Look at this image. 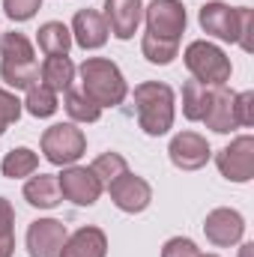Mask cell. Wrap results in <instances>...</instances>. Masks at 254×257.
I'll list each match as a JSON object with an SVG mask.
<instances>
[{"label":"cell","instance_id":"8992f818","mask_svg":"<svg viewBox=\"0 0 254 257\" xmlns=\"http://www.w3.org/2000/svg\"><path fill=\"white\" fill-rule=\"evenodd\" d=\"M84 150H87L84 132L72 123H57L42 135V153L51 165H72L84 156Z\"/></svg>","mask_w":254,"mask_h":257},{"label":"cell","instance_id":"5bb4252c","mask_svg":"<svg viewBox=\"0 0 254 257\" xmlns=\"http://www.w3.org/2000/svg\"><path fill=\"white\" fill-rule=\"evenodd\" d=\"M171 162L177 165V168H183V171H197V168H203L206 165V159H209V144L197 135V132H183V135H177L174 141H171Z\"/></svg>","mask_w":254,"mask_h":257},{"label":"cell","instance_id":"d6986e66","mask_svg":"<svg viewBox=\"0 0 254 257\" xmlns=\"http://www.w3.org/2000/svg\"><path fill=\"white\" fill-rule=\"evenodd\" d=\"M39 75H42V84H45L48 90L63 93V90L72 87V81H75V66H72V60H69L66 54H51V57L42 63Z\"/></svg>","mask_w":254,"mask_h":257},{"label":"cell","instance_id":"9c48e42d","mask_svg":"<svg viewBox=\"0 0 254 257\" xmlns=\"http://www.w3.org/2000/svg\"><path fill=\"white\" fill-rule=\"evenodd\" d=\"M66 242V224L57 218H39L27 230V251L30 257H60Z\"/></svg>","mask_w":254,"mask_h":257},{"label":"cell","instance_id":"f546056e","mask_svg":"<svg viewBox=\"0 0 254 257\" xmlns=\"http://www.w3.org/2000/svg\"><path fill=\"white\" fill-rule=\"evenodd\" d=\"M251 102H254L251 93H239V96L233 99V111H236V123H239V126H251L254 123Z\"/></svg>","mask_w":254,"mask_h":257},{"label":"cell","instance_id":"484cf974","mask_svg":"<svg viewBox=\"0 0 254 257\" xmlns=\"http://www.w3.org/2000/svg\"><path fill=\"white\" fill-rule=\"evenodd\" d=\"M27 111L33 114V117H51L54 111H57V96H54V90H48L45 84H36V87H30L27 90Z\"/></svg>","mask_w":254,"mask_h":257},{"label":"cell","instance_id":"ba28073f","mask_svg":"<svg viewBox=\"0 0 254 257\" xmlns=\"http://www.w3.org/2000/svg\"><path fill=\"white\" fill-rule=\"evenodd\" d=\"M218 171L233 183H248L254 177V138L242 135L218 153Z\"/></svg>","mask_w":254,"mask_h":257},{"label":"cell","instance_id":"44dd1931","mask_svg":"<svg viewBox=\"0 0 254 257\" xmlns=\"http://www.w3.org/2000/svg\"><path fill=\"white\" fill-rule=\"evenodd\" d=\"M72 45V30L60 21H48L39 27V48L51 57V54H66Z\"/></svg>","mask_w":254,"mask_h":257},{"label":"cell","instance_id":"ffe728a7","mask_svg":"<svg viewBox=\"0 0 254 257\" xmlns=\"http://www.w3.org/2000/svg\"><path fill=\"white\" fill-rule=\"evenodd\" d=\"M212 93H215V87H209V84L186 81V87H183V111H186L189 120H203L206 117V111L212 105Z\"/></svg>","mask_w":254,"mask_h":257},{"label":"cell","instance_id":"52a82bcc","mask_svg":"<svg viewBox=\"0 0 254 257\" xmlns=\"http://www.w3.org/2000/svg\"><path fill=\"white\" fill-rule=\"evenodd\" d=\"M186 30V9L180 0H153L147 9V33L162 39H177Z\"/></svg>","mask_w":254,"mask_h":257},{"label":"cell","instance_id":"6da1fadb","mask_svg":"<svg viewBox=\"0 0 254 257\" xmlns=\"http://www.w3.org/2000/svg\"><path fill=\"white\" fill-rule=\"evenodd\" d=\"M138 123L147 135H165L174 123V90L159 81H147L135 87Z\"/></svg>","mask_w":254,"mask_h":257},{"label":"cell","instance_id":"8fae6325","mask_svg":"<svg viewBox=\"0 0 254 257\" xmlns=\"http://www.w3.org/2000/svg\"><path fill=\"white\" fill-rule=\"evenodd\" d=\"M108 192H111V200H114L123 212H141V209H147L150 200H153V192H150L147 180H141V177H135V174H129V171L108 186Z\"/></svg>","mask_w":254,"mask_h":257},{"label":"cell","instance_id":"83f0119b","mask_svg":"<svg viewBox=\"0 0 254 257\" xmlns=\"http://www.w3.org/2000/svg\"><path fill=\"white\" fill-rule=\"evenodd\" d=\"M39 3H42V0H3V9H6V15H9L12 21H27V18L36 15Z\"/></svg>","mask_w":254,"mask_h":257},{"label":"cell","instance_id":"f1b7e54d","mask_svg":"<svg viewBox=\"0 0 254 257\" xmlns=\"http://www.w3.org/2000/svg\"><path fill=\"white\" fill-rule=\"evenodd\" d=\"M162 257H200V251H197V245H194L191 239L177 236V239H171V242L162 248Z\"/></svg>","mask_w":254,"mask_h":257},{"label":"cell","instance_id":"2e32d148","mask_svg":"<svg viewBox=\"0 0 254 257\" xmlns=\"http://www.w3.org/2000/svg\"><path fill=\"white\" fill-rule=\"evenodd\" d=\"M108 251V239L99 227H81L78 233H72V239H66L60 257H105Z\"/></svg>","mask_w":254,"mask_h":257},{"label":"cell","instance_id":"5b68a950","mask_svg":"<svg viewBox=\"0 0 254 257\" xmlns=\"http://www.w3.org/2000/svg\"><path fill=\"white\" fill-rule=\"evenodd\" d=\"M186 66L194 75V81L209 84V87H224L230 81V60L224 57L221 48L209 42H191L186 48Z\"/></svg>","mask_w":254,"mask_h":257},{"label":"cell","instance_id":"7402d4cb","mask_svg":"<svg viewBox=\"0 0 254 257\" xmlns=\"http://www.w3.org/2000/svg\"><path fill=\"white\" fill-rule=\"evenodd\" d=\"M63 108H66V114L72 117V120H78V123H96L99 120V114H102V108L81 90H66V102H63Z\"/></svg>","mask_w":254,"mask_h":257},{"label":"cell","instance_id":"4dcf8cb0","mask_svg":"<svg viewBox=\"0 0 254 257\" xmlns=\"http://www.w3.org/2000/svg\"><path fill=\"white\" fill-rule=\"evenodd\" d=\"M12 224H15V212H12L9 200L0 197V236H12Z\"/></svg>","mask_w":254,"mask_h":257},{"label":"cell","instance_id":"4fadbf2b","mask_svg":"<svg viewBox=\"0 0 254 257\" xmlns=\"http://www.w3.org/2000/svg\"><path fill=\"white\" fill-rule=\"evenodd\" d=\"M242 230H245V221L233 209H212L206 215V221H203V233L215 245H233V242H239Z\"/></svg>","mask_w":254,"mask_h":257},{"label":"cell","instance_id":"cb8c5ba5","mask_svg":"<svg viewBox=\"0 0 254 257\" xmlns=\"http://www.w3.org/2000/svg\"><path fill=\"white\" fill-rule=\"evenodd\" d=\"M177 48H180L177 39H162V36H153V33H147L144 42H141L144 57H147L150 63H162V66L171 63V60L177 57Z\"/></svg>","mask_w":254,"mask_h":257},{"label":"cell","instance_id":"3957f363","mask_svg":"<svg viewBox=\"0 0 254 257\" xmlns=\"http://www.w3.org/2000/svg\"><path fill=\"white\" fill-rule=\"evenodd\" d=\"M81 84H84V93L99 108L120 105L126 99V81H123L120 69L105 57H90L81 63Z\"/></svg>","mask_w":254,"mask_h":257},{"label":"cell","instance_id":"e0dca14e","mask_svg":"<svg viewBox=\"0 0 254 257\" xmlns=\"http://www.w3.org/2000/svg\"><path fill=\"white\" fill-rule=\"evenodd\" d=\"M233 93H227L224 87H215V93H212V105H209V111H206V117H203V123L212 128V132H218V135H224V132H230V128H236V111H233Z\"/></svg>","mask_w":254,"mask_h":257},{"label":"cell","instance_id":"603a6c76","mask_svg":"<svg viewBox=\"0 0 254 257\" xmlns=\"http://www.w3.org/2000/svg\"><path fill=\"white\" fill-rule=\"evenodd\" d=\"M36 168H39V156H36L33 150H27V147H18V150H12V153L3 159V174H6L9 180L27 177V174H33Z\"/></svg>","mask_w":254,"mask_h":257},{"label":"cell","instance_id":"ac0fdd59","mask_svg":"<svg viewBox=\"0 0 254 257\" xmlns=\"http://www.w3.org/2000/svg\"><path fill=\"white\" fill-rule=\"evenodd\" d=\"M24 197H27V203L30 206H39V209H51V206H57L60 203V183H57V177L54 174H39V177H33L27 186H24Z\"/></svg>","mask_w":254,"mask_h":257},{"label":"cell","instance_id":"7a4b0ae2","mask_svg":"<svg viewBox=\"0 0 254 257\" xmlns=\"http://www.w3.org/2000/svg\"><path fill=\"white\" fill-rule=\"evenodd\" d=\"M251 9L245 6H224V3H203L200 6V27L218 39H227V42H239L245 51H251Z\"/></svg>","mask_w":254,"mask_h":257},{"label":"cell","instance_id":"7c38bea8","mask_svg":"<svg viewBox=\"0 0 254 257\" xmlns=\"http://www.w3.org/2000/svg\"><path fill=\"white\" fill-rule=\"evenodd\" d=\"M141 18H144L141 0H105L108 33H114L117 39H132L138 24H141Z\"/></svg>","mask_w":254,"mask_h":257},{"label":"cell","instance_id":"30bf717a","mask_svg":"<svg viewBox=\"0 0 254 257\" xmlns=\"http://www.w3.org/2000/svg\"><path fill=\"white\" fill-rule=\"evenodd\" d=\"M57 183H60V194L78 206H90L102 194V183L90 168H69L63 171V177H57Z\"/></svg>","mask_w":254,"mask_h":257},{"label":"cell","instance_id":"277c9868","mask_svg":"<svg viewBox=\"0 0 254 257\" xmlns=\"http://www.w3.org/2000/svg\"><path fill=\"white\" fill-rule=\"evenodd\" d=\"M0 51H3V78L12 87L30 90L39 81V63L33 57V48L27 42V36L21 33H6L0 39Z\"/></svg>","mask_w":254,"mask_h":257},{"label":"cell","instance_id":"9a60e30c","mask_svg":"<svg viewBox=\"0 0 254 257\" xmlns=\"http://www.w3.org/2000/svg\"><path fill=\"white\" fill-rule=\"evenodd\" d=\"M72 33L81 48H102L108 39V21L96 9H81L72 21Z\"/></svg>","mask_w":254,"mask_h":257},{"label":"cell","instance_id":"4316f807","mask_svg":"<svg viewBox=\"0 0 254 257\" xmlns=\"http://www.w3.org/2000/svg\"><path fill=\"white\" fill-rule=\"evenodd\" d=\"M18 117H21V102L0 87V135L6 132V126H12Z\"/></svg>","mask_w":254,"mask_h":257},{"label":"cell","instance_id":"1f68e13d","mask_svg":"<svg viewBox=\"0 0 254 257\" xmlns=\"http://www.w3.org/2000/svg\"><path fill=\"white\" fill-rule=\"evenodd\" d=\"M12 248H15V239L12 236H0V257H12Z\"/></svg>","mask_w":254,"mask_h":257},{"label":"cell","instance_id":"d4e9b609","mask_svg":"<svg viewBox=\"0 0 254 257\" xmlns=\"http://www.w3.org/2000/svg\"><path fill=\"white\" fill-rule=\"evenodd\" d=\"M90 171L99 177V183H102V189H108L117 177H123L129 171V165H126V159L120 156V153H105V156H99L93 165H90Z\"/></svg>","mask_w":254,"mask_h":257}]
</instances>
